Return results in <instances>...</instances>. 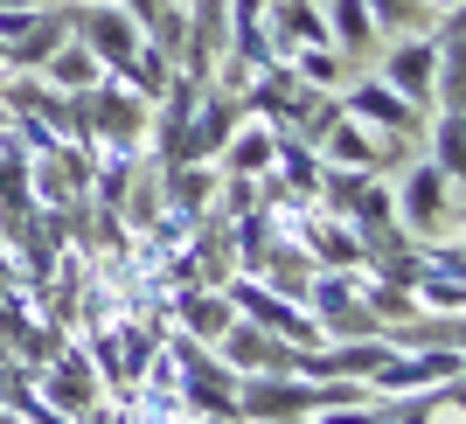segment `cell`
Returning <instances> with one entry per match:
<instances>
[{"label": "cell", "mask_w": 466, "mask_h": 424, "mask_svg": "<svg viewBox=\"0 0 466 424\" xmlns=\"http://www.w3.org/2000/svg\"><path fill=\"white\" fill-rule=\"evenodd\" d=\"M320 15H328V42L341 49V56H370L376 49V21H370L362 0H328Z\"/></svg>", "instance_id": "cell-14"}, {"label": "cell", "mask_w": 466, "mask_h": 424, "mask_svg": "<svg viewBox=\"0 0 466 424\" xmlns=\"http://www.w3.org/2000/svg\"><path fill=\"white\" fill-rule=\"evenodd\" d=\"M349 118H362L370 133H397V139H418L425 133V112L418 105H404V97L390 91L383 77H355V84H341V97H334Z\"/></svg>", "instance_id": "cell-8"}, {"label": "cell", "mask_w": 466, "mask_h": 424, "mask_svg": "<svg viewBox=\"0 0 466 424\" xmlns=\"http://www.w3.org/2000/svg\"><path fill=\"white\" fill-rule=\"evenodd\" d=\"M216 362L237 368V376H279V368H292V341H279V334H265L258 320L237 313L230 328L216 334Z\"/></svg>", "instance_id": "cell-9"}, {"label": "cell", "mask_w": 466, "mask_h": 424, "mask_svg": "<svg viewBox=\"0 0 466 424\" xmlns=\"http://www.w3.org/2000/svg\"><path fill=\"white\" fill-rule=\"evenodd\" d=\"M230 56V0H181V70L209 84Z\"/></svg>", "instance_id": "cell-6"}, {"label": "cell", "mask_w": 466, "mask_h": 424, "mask_svg": "<svg viewBox=\"0 0 466 424\" xmlns=\"http://www.w3.org/2000/svg\"><path fill=\"white\" fill-rule=\"evenodd\" d=\"M431 70H439V49H431V35H404L383 49V70L376 77L390 84V91L404 97V105H418V112H431Z\"/></svg>", "instance_id": "cell-10"}, {"label": "cell", "mask_w": 466, "mask_h": 424, "mask_svg": "<svg viewBox=\"0 0 466 424\" xmlns=\"http://www.w3.org/2000/svg\"><path fill=\"white\" fill-rule=\"evenodd\" d=\"M431 112H439V118L425 126V139H431V167L460 181V160H466V112H460V105H431Z\"/></svg>", "instance_id": "cell-15"}, {"label": "cell", "mask_w": 466, "mask_h": 424, "mask_svg": "<svg viewBox=\"0 0 466 424\" xmlns=\"http://www.w3.org/2000/svg\"><path fill=\"white\" fill-rule=\"evenodd\" d=\"M35 77L49 84V91H91V84L105 77V63H97V56H91V49H84L77 35H63L56 49H49V63H42Z\"/></svg>", "instance_id": "cell-12"}, {"label": "cell", "mask_w": 466, "mask_h": 424, "mask_svg": "<svg viewBox=\"0 0 466 424\" xmlns=\"http://www.w3.org/2000/svg\"><path fill=\"white\" fill-rule=\"evenodd\" d=\"M237 97H244V112H251V118H265V126H279V133H307L328 91L299 84V77H292V63L272 56L265 70H251V77H244V91H237Z\"/></svg>", "instance_id": "cell-2"}, {"label": "cell", "mask_w": 466, "mask_h": 424, "mask_svg": "<svg viewBox=\"0 0 466 424\" xmlns=\"http://www.w3.org/2000/svg\"><path fill=\"white\" fill-rule=\"evenodd\" d=\"M7 7H49V0H0V15H7Z\"/></svg>", "instance_id": "cell-19"}, {"label": "cell", "mask_w": 466, "mask_h": 424, "mask_svg": "<svg viewBox=\"0 0 466 424\" xmlns=\"http://www.w3.org/2000/svg\"><path fill=\"white\" fill-rule=\"evenodd\" d=\"M147 97L126 91L118 77H97L84 91V118H91V146H147Z\"/></svg>", "instance_id": "cell-5"}, {"label": "cell", "mask_w": 466, "mask_h": 424, "mask_svg": "<svg viewBox=\"0 0 466 424\" xmlns=\"http://www.w3.org/2000/svg\"><path fill=\"white\" fill-rule=\"evenodd\" d=\"M307 139H313V154H320V160H334V167H362V174H383V167H397V160L410 154V139L370 133V126H362V118H349L334 97H320V112H313Z\"/></svg>", "instance_id": "cell-1"}, {"label": "cell", "mask_w": 466, "mask_h": 424, "mask_svg": "<svg viewBox=\"0 0 466 424\" xmlns=\"http://www.w3.org/2000/svg\"><path fill=\"white\" fill-rule=\"evenodd\" d=\"M362 7H370L376 35H397V28H431L425 0H362Z\"/></svg>", "instance_id": "cell-17"}, {"label": "cell", "mask_w": 466, "mask_h": 424, "mask_svg": "<svg viewBox=\"0 0 466 424\" xmlns=\"http://www.w3.org/2000/svg\"><path fill=\"white\" fill-rule=\"evenodd\" d=\"M272 146H279V126H265V118H237V133H230V146L216 154V174H265L272 167Z\"/></svg>", "instance_id": "cell-11"}, {"label": "cell", "mask_w": 466, "mask_h": 424, "mask_svg": "<svg viewBox=\"0 0 466 424\" xmlns=\"http://www.w3.org/2000/svg\"><path fill=\"white\" fill-rule=\"evenodd\" d=\"M118 84H126V91H139V97H147V105H154V97L167 91V84H175V63L160 56L154 42H139V49H133V63L118 70Z\"/></svg>", "instance_id": "cell-16"}, {"label": "cell", "mask_w": 466, "mask_h": 424, "mask_svg": "<svg viewBox=\"0 0 466 424\" xmlns=\"http://www.w3.org/2000/svg\"><path fill=\"white\" fill-rule=\"evenodd\" d=\"M63 15H70V35H77L97 63H105V77H118V70L133 63V49L147 42V35H139V21L126 15L118 0H70Z\"/></svg>", "instance_id": "cell-4"}, {"label": "cell", "mask_w": 466, "mask_h": 424, "mask_svg": "<svg viewBox=\"0 0 466 424\" xmlns=\"http://www.w3.org/2000/svg\"><path fill=\"white\" fill-rule=\"evenodd\" d=\"M35 383H42V404H56L63 418H77V410H91L97 397H105V383H97V368H91V355H84V341H70V334H63L56 355L35 368Z\"/></svg>", "instance_id": "cell-7"}, {"label": "cell", "mask_w": 466, "mask_h": 424, "mask_svg": "<svg viewBox=\"0 0 466 424\" xmlns=\"http://www.w3.org/2000/svg\"><path fill=\"white\" fill-rule=\"evenodd\" d=\"M452 195H460V181H452V174H439L431 160H418V167H410V181L390 195V202H397V230H404L410 244H431L439 230L452 237V230H460V202H452Z\"/></svg>", "instance_id": "cell-3"}, {"label": "cell", "mask_w": 466, "mask_h": 424, "mask_svg": "<svg viewBox=\"0 0 466 424\" xmlns=\"http://www.w3.org/2000/svg\"><path fill=\"white\" fill-rule=\"evenodd\" d=\"M286 63H292V77L313 84V91H341V84H349V56H341L334 42H292Z\"/></svg>", "instance_id": "cell-13"}, {"label": "cell", "mask_w": 466, "mask_h": 424, "mask_svg": "<svg viewBox=\"0 0 466 424\" xmlns=\"http://www.w3.org/2000/svg\"><path fill=\"white\" fill-rule=\"evenodd\" d=\"M452 7H460V0H425V15H452Z\"/></svg>", "instance_id": "cell-18"}]
</instances>
